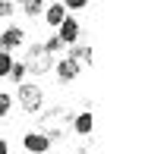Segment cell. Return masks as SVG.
<instances>
[{
    "label": "cell",
    "mask_w": 145,
    "mask_h": 154,
    "mask_svg": "<svg viewBox=\"0 0 145 154\" xmlns=\"http://www.w3.org/2000/svg\"><path fill=\"white\" fill-rule=\"evenodd\" d=\"M66 16H70V13L63 10V3H51V6H44V22L51 25V29H57V25L63 22Z\"/></svg>",
    "instance_id": "obj_10"
},
{
    "label": "cell",
    "mask_w": 145,
    "mask_h": 154,
    "mask_svg": "<svg viewBox=\"0 0 145 154\" xmlns=\"http://www.w3.org/2000/svg\"><path fill=\"white\" fill-rule=\"evenodd\" d=\"M16 101H19V107H22L25 113H38V110L44 107V91H41L38 82H29V79H25L22 85L16 88Z\"/></svg>",
    "instance_id": "obj_2"
},
{
    "label": "cell",
    "mask_w": 145,
    "mask_h": 154,
    "mask_svg": "<svg viewBox=\"0 0 145 154\" xmlns=\"http://www.w3.org/2000/svg\"><path fill=\"white\" fill-rule=\"evenodd\" d=\"M10 69H13V54L0 51V79H6V75H10Z\"/></svg>",
    "instance_id": "obj_14"
},
{
    "label": "cell",
    "mask_w": 145,
    "mask_h": 154,
    "mask_svg": "<svg viewBox=\"0 0 145 154\" xmlns=\"http://www.w3.org/2000/svg\"><path fill=\"white\" fill-rule=\"evenodd\" d=\"M10 3H13V6H22V3H25V0H10Z\"/></svg>",
    "instance_id": "obj_19"
},
{
    "label": "cell",
    "mask_w": 145,
    "mask_h": 154,
    "mask_svg": "<svg viewBox=\"0 0 145 154\" xmlns=\"http://www.w3.org/2000/svg\"><path fill=\"white\" fill-rule=\"evenodd\" d=\"M44 0H25V3H22V13H25V16H29V19H38L41 16V13H44Z\"/></svg>",
    "instance_id": "obj_11"
},
{
    "label": "cell",
    "mask_w": 145,
    "mask_h": 154,
    "mask_svg": "<svg viewBox=\"0 0 145 154\" xmlns=\"http://www.w3.org/2000/svg\"><path fill=\"white\" fill-rule=\"evenodd\" d=\"M60 3H63V10L70 13V10H85L88 0H60Z\"/></svg>",
    "instance_id": "obj_16"
},
{
    "label": "cell",
    "mask_w": 145,
    "mask_h": 154,
    "mask_svg": "<svg viewBox=\"0 0 145 154\" xmlns=\"http://www.w3.org/2000/svg\"><path fill=\"white\" fill-rule=\"evenodd\" d=\"M22 148L29 151V154H47V151H51V142H47L41 132L32 129V132H25V135H22Z\"/></svg>",
    "instance_id": "obj_5"
},
{
    "label": "cell",
    "mask_w": 145,
    "mask_h": 154,
    "mask_svg": "<svg viewBox=\"0 0 145 154\" xmlns=\"http://www.w3.org/2000/svg\"><path fill=\"white\" fill-rule=\"evenodd\" d=\"M0 41H3V51L13 54V47H22L25 44V29H19V25H10V29L0 32Z\"/></svg>",
    "instance_id": "obj_6"
},
{
    "label": "cell",
    "mask_w": 145,
    "mask_h": 154,
    "mask_svg": "<svg viewBox=\"0 0 145 154\" xmlns=\"http://www.w3.org/2000/svg\"><path fill=\"white\" fill-rule=\"evenodd\" d=\"M22 63H25V72H32V75H38V79H41L44 72H51V69H54V63H57V60H54L41 44H32V47H29V57H25Z\"/></svg>",
    "instance_id": "obj_3"
},
{
    "label": "cell",
    "mask_w": 145,
    "mask_h": 154,
    "mask_svg": "<svg viewBox=\"0 0 145 154\" xmlns=\"http://www.w3.org/2000/svg\"><path fill=\"white\" fill-rule=\"evenodd\" d=\"M54 72H57V79H60V82H73L76 75L82 72V69L76 66V63H73L70 57H60L57 63H54Z\"/></svg>",
    "instance_id": "obj_8"
},
{
    "label": "cell",
    "mask_w": 145,
    "mask_h": 154,
    "mask_svg": "<svg viewBox=\"0 0 145 154\" xmlns=\"http://www.w3.org/2000/svg\"><path fill=\"white\" fill-rule=\"evenodd\" d=\"M41 47H44V51H47V54H51V57H54V60H57V54H60V51H63V47H66V44H63V41H60V38H57V35H51V38H47V41H44V44H41Z\"/></svg>",
    "instance_id": "obj_13"
},
{
    "label": "cell",
    "mask_w": 145,
    "mask_h": 154,
    "mask_svg": "<svg viewBox=\"0 0 145 154\" xmlns=\"http://www.w3.org/2000/svg\"><path fill=\"white\" fill-rule=\"evenodd\" d=\"M79 32H82V25H79V19H73V16H66L63 22L57 25V38L63 41L66 47H73V44H79Z\"/></svg>",
    "instance_id": "obj_4"
},
{
    "label": "cell",
    "mask_w": 145,
    "mask_h": 154,
    "mask_svg": "<svg viewBox=\"0 0 145 154\" xmlns=\"http://www.w3.org/2000/svg\"><path fill=\"white\" fill-rule=\"evenodd\" d=\"M66 57H70L79 69H82V66H92V47H88V44H73Z\"/></svg>",
    "instance_id": "obj_9"
},
{
    "label": "cell",
    "mask_w": 145,
    "mask_h": 154,
    "mask_svg": "<svg viewBox=\"0 0 145 154\" xmlns=\"http://www.w3.org/2000/svg\"><path fill=\"white\" fill-rule=\"evenodd\" d=\"M73 110H66V107H51V110H44V113L38 116V129L35 132H41V135L47 138V142H60L63 138V132L73 126Z\"/></svg>",
    "instance_id": "obj_1"
},
{
    "label": "cell",
    "mask_w": 145,
    "mask_h": 154,
    "mask_svg": "<svg viewBox=\"0 0 145 154\" xmlns=\"http://www.w3.org/2000/svg\"><path fill=\"white\" fill-rule=\"evenodd\" d=\"M10 110H13V94L0 91V120H3V116H10Z\"/></svg>",
    "instance_id": "obj_15"
},
{
    "label": "cell",
    "mask_w": 145,
    "mask_h": 154,
    "mask_svg": "<svg viewBox=\"0 0 145 154\" xmlns=\"http://www.w3.org/2000/svg\"><path fill=\"white\" fill-rule=\"evenodd\" d=\"M13 10H16V6H13L10 0H0V19H6V16H13Z\"/></svg>",
    "instance_id": "obj_17"
},
{
    "label": "cell",
    "mask_w": 145,
    "mask_h": 154,
    "mask_svg": "<svg viewBox=\"0 0 145 154\" xmlns=\"http://www.w3.org/2000/svg\"><path fill=\"white\" fill-rule=\"evenodd\" d=\"M0 51H3V41H0Z\"/></svg>",
    "instance_id": "obj_20"
},
{
    "label": "cell",
    "mask_w": 145,
    "mask_h": 154,
    "mask_svg": "<svg viewBox=\"0 0 145 154\" xmlns=\"http://www.w3.org/2000/svg\"><path fill=\"white\" fill-rule=\"evenodd\" d=\"M25 75H29V72H25V63H22V60H13V69H10L6 79H13V85H22Z\"/></svg>",
    "instance_id": "obj_12"
},
{
    "label": "cell",
    "mask_w": 145,
    "mask_h": 154,
    "mask_svg": "<svg viewBox=\"0 0 145 154\" xmlns=\"http://www.w3.org/2000/svg\"><path fill=\"white\" fill-rule=\"evenodd\" d=\"M92 129H95V116H92V110H82V113L73 116V132H76V135L88 138V135H92Z\"/></svg>",
    "instance_id": "obj_7"
},
{
    "label": "cell",
    "mask_w": 145,
    "mask_h": 154,
    "mask_svg": "<svg viewBox=\"0 0 145 154\" xmlns=\"http://www.w3.org/2000/svg\"><path fill=\"white\" fill-rule=\"evenodd\" d=\"M0 154H10V145H6L3 138H0Z\"/></svg>",
    "instance_id": "obj_18"
}]
</instances>
